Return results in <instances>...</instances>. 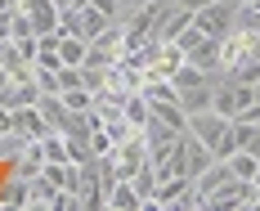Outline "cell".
<instances>
[{
    "label": "cell",
    "mask_w": 260,
    "mask_h": 211,
    "mask_svg": "<svg viewBox=\"0 0 260 211\" xmlns=\"http://www.w3.org/2000/svg\"><path fill=\"white\" fill-rule=\"evenodd\" d=\"M234 23H238V0H215L207 9H193V27L215 36V41H224L234 32Z\"/></svg>",
    "instance_id": "obj_1"
},
{
    "label": "cell",
    "mask_w": 260,
    "mask_h": 211,
    "mask_svg": "<svg viewBox=\"0 0 260 211\" xmlns=\"http://www.w3.org/2000/svg\"><path fill=\"white\" fill-rule=\"evenodd\" d=\"M211 211H229V207H260V189L251 185V180H238V175H229L224 185L215 189L207 198Z\"/></svg>",
    "instance_id": "obj_2"
},
{
    "label": "cell",
    "mask_w": 260,
    "mask_h": 211,
    "mask_svg": "<svg viewBox=\"0 0 260 211\" xmlns=\"http://www.w3.org/2000/svg\"><path fill=\"white\" fill-rule=\"evenodd\" d=\"M188 135L193 139H202L211 153L224 144V135H229V117H220L215 108H202V112H188Z\"/></svg>",
    "instance_id": "obj_3"
},
{
    "label": "cell",
    "mask_w": 260,
    "mask_h": 211,
    "mask_svg": "<svg viewBox=\"0 0 260 211\" xmlns=\"http://www.w3.org/2000/svg\"><path fill=\"white\" fill-rule=\"evenodd\" d=\"M184 58H188L193 68H202V72H220V41L202 32V36H198V41L184 50Z\"/></svg>",
    "instance_id": "obj_4"
},
{
    "label": "cell",
    "mask_w": 260,
    "mask_h": 211,
    "mask_svg": "<svg viewBox=\"0 0 260 211\" xmlns=\"http://www.w3.org/2000/svg\"><path fill=\"white\" fill-rule=\"evenodd\" d=\"M18 9H27V18H31V32H36V36L58 32V5H54V0H27V5H18Z\"/></svg>",
    "instance_id": "obj_5"
},
{
    "label": "cell",
    "mask_w": 260,
    "mask_h": 211,
    "mask_svg": "<svg viewBox=\"0 0 260 211\" xmlns=\"http://www.w3.org/2000/svg\"><path fill=\"white\" fill-rule=\"evenodd\" d=\"M229 175H234V171H229V162H224V158H215V162L207 166V171H202V175L193 180V193L202 198V207H207V198H211V193H215L220 185H224Z\"/></svg>",
    "instance_id": "obj_6"
},
{
    "label": "cell",
    "mask_w": 260,
    "mask_h": 211,
    "mask_svg": "<svg viewBox=\"0 0 260 211\" xmlns=\"http://www.w3.org/2000/svg\"><path fill=\"white\" fill-rule=\"evenodd\" d=\"M215 81H220V77L202 81V85H184V90H180V108H184V112H202V108H211V95H215Z\"/></svg>",
    "instance_id": "obj_7"
},
{
    "label": "cell",
    "mask_w": 260,
    "mask_h": 211,
    "mask_svg": "<svg viewBox=\"0 0 260 211\" xmlns=\"http://www.w3.org/2000/svg\"><path fill=\"white\" fill-rule=\"evenodd\" d=\"M104 207H117V211H139V207H144V198H139V189L130 185V180H117V185L108 189Z\"/></svg>",
    "instance_id": "obj_8"
},
{
    "label": "cell",
    "mask_w": 260,
    "mask_h": 211,
    "mask_svg": "<svg viewBox=\"0 0 260 211\" xmlns=\"http://www.w3.org/2000/svg\"><path fill=\"white\" fill-rule=\"evenodd\" d=\"M18 135H23V139H45V135H50V122L41 117V108H36V104L18 108Z\"/></svg>",
    "instance_id": "obj_9"
},
{
    "label": "cell",
    "mask_w": 260,
    "mask_h": 211,
    "mask_svg": "<svg viewBox=\"0 0 260 211\" xmlns=\"http://www.w3.org/2000/svg\"><path fill=\"white\" fill-rule=\"evenodd\" d=\"M85 54H90V41H81V36H72V32H58V58H63V63L81 68Z\"/></svg>",
    "instance_id": "obj_10"
},
{
    "label": "cell",
    "mask_w": 260,
    "mask_h": 211,
    "mask_svg": "<svg viewBox=\"0 0 260 211\" xmlns=\"http://www.w3.org/2000/svg\"><path fill=\"white\" fill-rule=\"evenodd\" d=\"M229 171H234L238 180H256V171H260V158L251 153V148H238V153H229Z\"/></svg>",
    "instance_id": "obj_11"
},
{
    "label": "cell",
    "mask_w": 260,
    "mask_h": 211,
    "mask_svg": "<svg viewBox=\"0 0 260 211\" xmlns=\"http://www.w3.org/2000/svg\"><path fill=\"white\" fill-rule=\"evenodd\" d=\"M63 104H68V112H90L94 108V95L85 85H77V90H63Z\"/></svg>",
    "instance_id": "obj_12"
},
{
    "label": "cell",
    "mask_w": 260,
    "mask_h": 211,
    "mask_svg": "<svg viewBox=\"0 0 260 211\" xmlns=\"http://www.w3.org/2000/svg\"><path fill=\"white\" fill-rule=\"evenodd\" d=\"M77 85H85V68L63 63V68H58V90H77Z\"/></svg>",
    "instance_id": "obj_13"
},
{
    "label": "cell",
    "mask_w": 260,
    "mask_h": 211,
    "mask_svg": "<svg viewBox=\"0 0 260 211\" xmlns=\"http://www.w3.org/2000/svg\"><path fill=\"white\" fill-rule=\"evenodd\" d=\"M5 207H27V180H9V189L0 193Z\"/></svg>",
    "instance_id": "obj_14"
},
{
    "label": "cell",
    "mask_w": 260,
    "mask_h": 211,
    "mask_svg": "<svg viewBox=\"0 0 260 211\" xmlns=\"http://www.w3.org/2000/svg\"><path fill=\"white\" fill-rule=\"evenodd\" d=\"M90 5H94V9H99V14H108V18H112V23H117V18H121V14H126V0H90Z\"/></svg>",
    "instance_id": "obj_15"
},
{
    "label": "cell",
    "mask_w": 260,
    "mask_h": 211,
    "mask_svg": "<svg viewBox=\"0 0 260 211\" xmlns=\"http://www.w3.org/2000/svg\"><path fill=\"white\" fill-rule=\"evenodd\" d=\"M0 135H18V108L0 104Z\"/></svg>",
    "instance_id": "obj_16"
},
{
    "label": "cell",
    "mask_w": 260,
    "mask_h": 211,
    "mask_svg": "<svg viewBox=\"0 0 260 211\" xmlns=\"http://www.w3.org/2000/svg\"><path fill=\"white\" fill-rule=\"evenodd\" d=\"M0 41H14V9L0 14Z\"/></svg>",
    "instance_id": "obj_17"
},
{
    "label": "cell",
    "mask_w": 260,
    "mask_h": 211,
    "mask_svg": "<svg viewBox=\"0 0 260 211\" xmlns=\"http://www.w3.org/2000/svg\"><path fill=\"white\" fill-rule=\"evenodd\" d=\"M175 5H184V9H207V5H215V0H175Z\"/></svg>",
    "instance_id": "obj_18"
},
{
    "label": "cell",
    "mask_w": 260,
    "mask_h": 211,
    "mask_svg": "<svg viewBox=\"0 0 260 211\" xmlns=\"http://www.w3.org/2000/svg\"><path fill=\"white\" fill-rule=\"evenodd\" d=\"M247 148H251V153L260 158V126H256V135H251V144H247Z\"/></svg>",
    "instance_id": "obj_19"
},
{
    "label": "cell",
    "mask_w": 260,
    "mask_h": 211,
    "mask_svg": "<svg viewBox=\"0 0 260 211\" xmlns=\"http://www.w3.org/2000/svg\"><path fill=\"white\" fill-rule=\"evenodd\" d=\"M54 5H58V9H72V5H81V0H54Z\"/></svg>",
    "instance_id": "obj_20"
},
{
    "label": "cell",
    "mask_w": 260,
    "mask_h": 211,
    "mask_svg": "<svg viewBox=\"0 0 260 211\" xmlns=\"http://www.w3.org/2000/svg\"><path fill=\"white\" fill-rule=\"evenodd\" d=\"M5 9H14V0H0V14H5Z\"/></svg>",
    "instance_id": "obj_21"
},
{
    "label": "cell",
    "mask_w": 260,
    "mask_h": 211,
    "mask_svg": "<svg viewBox=\"0 0 260 211\" xmlns=\"http://www.w3.org/2000/svg\"><path fill=\"white\" fill-rule=\"evenodd\" d=\"M251 185H256V189H260V171H256V180H251Z\"/></svg>",
    "instance_id": "obj_22"
},
{
    "label": "cell",
    "mask_w": 260,
    "mask_h": 211,
    "mask_svg": "<svg viewBox=\"0 0 260 211\" xmlns=\"http://www.w3.org/2000/svg\"><path fill=\"white\" fill-rule=\"evenodd\" d=\"M14 5H27V0H14Z\"/></svg>",
    "instance_id": "obj_23"
}]
</instances>
